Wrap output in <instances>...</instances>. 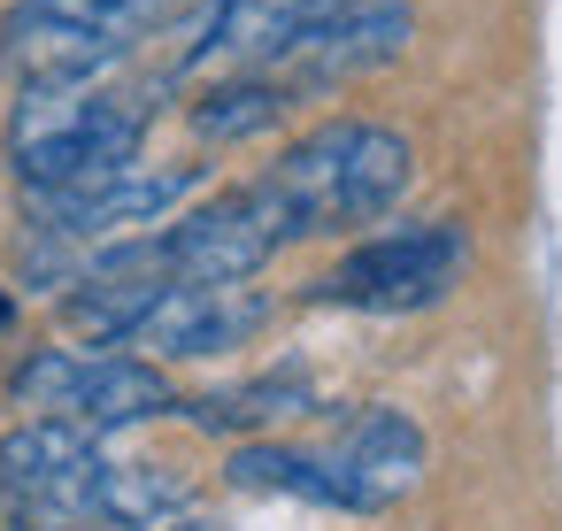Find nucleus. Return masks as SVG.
Segmentation results:
<instances>
[{"label":"nucleus","instance_id":"nucleus-1","mask_svg":"<svg viewBox=\"0 0 562 531\" xmlns=\"http://www.w3.org/2000/svg\"><path fill=\"white\" fill-rule=\"evenodd\" d=\"M278 224L285 247L301 239H339V231H370L385 224L408 185H416V147L378 124V116H331L316 132H301L262 178H247Z\"/></svg>","mask_w":562,"mask_h":531},{"label":"nucleus","instance_id":"nucleus-2","mask_svg":"<svg viewBox=\"0 0 562 531\" xmlns=\"http://www.w3.org/2000/svg\"><path fill=\"white\" fill-rule=\"evenodd\" d=\"M186 0H9L0 9V78L16 93H70L124 70L178 24Z\"/></svg>","mask_w":562,"mask_h":531},{"label":"nucleus","instance_id":"nucleus-3","mask_svg":"<svg viewBox=\"0 0 562 531\" xmlns=\"http://www.w3.org/2000/svg\"><path fill=\"white\" fill-rule=\"evenodd\" d=\"M147 132H155L147 93H109V86L24 93L9 116V170L24 178V193H70V185L132 170Z\"/></svg>","mask_w":562,"mask_h":531},{"label":"nucleus","instance_id":"nucleus-4","mask_svg":"<svg viewBox=\"0 0 562 531\" xmlns=\"http://www.w3.org/2000/svg\"><path fill=\"white\" fill-rule=\"evenodd\" d=\"M462 270H470V231L454 216H424V224H393V231L355 239L308 285V301L355 308V316H416V308H439L462 285Z\"/></svg>","mask_w":562,"mask_h":531},{"label":"nucleus","instance_id":"nucleus-5","mask_svg":"<svg viewBox=\"0 0 562 531\" xmlns=\"http://www.w3.org/2000/svg\"><path fill=\"white\" fill-rule=\"evenodd\" d=\"M408 39H416V0H285L262 70L308 101L401 63Z\"/></svg>","mask_w":562,"mask_h":531},{"label":"nucleus","instance_id":"nucleus-6","mask_svg":"<svg viewBox=\"0 0 562 531\" xmlns=\"http://www.w3.org/2000/svg\"><path fill=\"white\" fill-rule=\"evenodd\" d=\"M9 393H16V408L86 423L93 439L155 423V416H178V400H186L162 362H147V354H101V347H32L16 362Z\"/></svg>","mask_w":562,"mask_h":531},{"label":"nucleus","instance_id":"nucleus-7","mask_svg":"<svg viewBox=\"0 0 562 531\" xmlns=\"http://www.w3.org/2000/svg\"><path fill=\"white\" fill-rule=\"evenodd\" d=\"M147 247H155V270L170 285H255L285 255V239H278L255 185H232V193L170 216L162 231H147Z\"/></svg>","mask_w":562,"mask_h":531},{"label":"nucleus","instance_id":"nucleus-8","mask_svg":"<svg viewBox=\"0 0 562 531\" xmlns=\"http://www.w3.org/2000/svg\"><path fill=\"white\" fill-rule=\"evenodd\" d=\"M193 193H201V162H162V170L132 162L116 178L70 185V193H32V224L55 247H93V239H132V231L170 224Z\"/></svg>","mask_w":562,"mask_h":531},{"label":"nucleus","instance_id":"nucleus-9","mask_svg":"<svg viewBox=\"0 0 562 531\" xmlns=\"http://www.w3.org/2000/svg\"><path fill=\"white\" fill-rule=\"evenodd\" d=\"M101 439L86 423H63V416H24L16 431H0V500L24 508V516H47V523H86V485L101 470Z\"/></svg>","mask_w":562,"mask_h":531},{"label":"nucleus","instance_id":"nucleus-10","mask_svg":"<svg viewBox=\"0 0 562 531\" xmlns=\"http://www.w3.org/2000/svg\"><path fill=\"white\" fill-rule=\"evenodd\" d=\"M262 324H270V293L255 285H162L132 347H147V362H209L247 347Z\"/></svg>","mask_w":562,"mask_h":531},{"label":"nucleus","instance_id":"nucleus-11","mask_svg":"<svg viewBox=\"0 0 562 531\" xmlns=\"http://www.w3.org/2000/svg\"><path fill=\"white\" fill-rule=\"evenodd\" d=\"M324 454L339 462V477L362 493V516L370 508H393L416 477H424V423L408 416V408H393V400H355V408H339L331 416V439H324Z\"/></svg>","mask_w":562,"mask_h":531},{"label":"nucleus","instance_id":"nucleus-12","mask_svg":"<svg viewBox=\"0 0 562 531\" xmlns=\"http://www.w3.org/2000/svg\"><path fill=\"white\" fill-rule=\"evenodd\" d=\"M316 408H324V400H316V377H308L301 362L178 400V416H186L193 431H216V439H262V431H278V423H293V416H316Z\"/></svg>","mask_w":562,"mask_h":531},{"label":"nucleus","instance_id":"nucleus-13","mask_svg":"<svg viewBox=\"0 0 562 531\" xmlns=\"http://www.w3.org/2000/svg\"><path fill=\"white\" fill-rule=\"evenodd\" d=\"M293 109H301V93H293L285 78H270V70H224L216 86L193 93L186 124H193L201 147H255V139H270Z\"/></svg>","mask_w":562,"mask_h":531},{"label":"nucleus","instance_id":"nucleus-14","mask_svg":"<svg viewBox=\"0 0 562 531\" xmlns=\"http://www.w3.org/2000/svg\"><path fill=\"white\" fill-rule=\"evenodd\" d=\"M224 477L239 493H278V500H316V508H347L362 516V493L339 477V462L324 447H285V439H239Z\"/></svg>","mask_w":562,"mask_h":531},{"label":"nucleus","instance_id":"nucleus-15","mask_svg":"<svg viewBox=\"0 0 562 531\" xmlns=\"http://www.w3.org/2000/svg\"><path fill=\"white\" fill-rule=\"evenodd\" d=\"M193 516V485L162 462H101L86 485V523L101 531H162Z\"/></svg>","mask_w":562,"mask_h":531},{"label":"nucleus","instance_id":"nucleus-16","mask_svg":"<svg viewBox=\"0 0 562 531\" xmlns=\"http://www.w3.org/2000/svg\"><path fill=\"white\" fill-rule=\"evenodd\" d=\"M162 531H224V523H209V516H178V523H162Z\"/></svg>","mask_w":562,"mask_h":531},{"label":"nucleus","instance_id":"nucleus-17","mask_svg":"<svg viewBox=\"0 0 562 531\" xmlns=\"http://www.w3.org/2000/svg\"><path fill=\"white\" fill-rule=\"evenodd\" d=\"M9 324H16V301H9V293H0V331H9Z\"/></svg>","mask_w":562,"mask_h":531}]
</instances>
